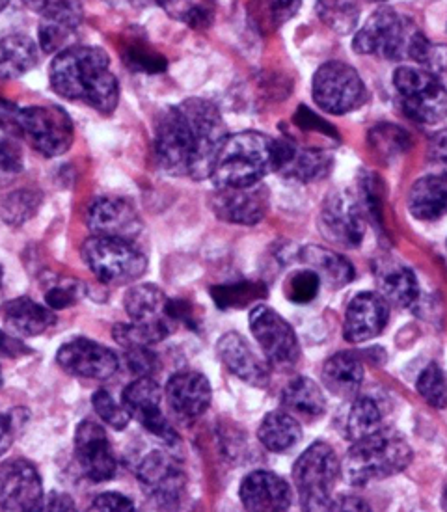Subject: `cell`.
<instances>
[{
    "instance_id": "obj_1",
    "label": "cell",
    "mask_w": 447,
    "mask_h": 512,
    "mask_svg": "<svg viewBox=\"0 0 447 512\" xmlns=\"http://www.w3.org/2000/svg\"><path fill=\"white\" fill-rule=\"evenodd\" d=\"M226 125L218 108L205 99H187L166 108L155 127V161L170 176L196 181L213 174Z\"/></svg>"
},
{
    "instance_id": "obj_2",
    "label": "cell",
    "mask_w": 447,
    "mask_h": 512,
    "mask_svg": "<svg viewBox=\"0 0 447 512\" xmlns=\"http://www.w3.org/2000/svg\"><path fill=\"white\" fill-rule=\"evenodd\" d=\"M51 86L69 101H81L99 114H112L120 101V84L110 69L109 54L99 47L71 45L56 54Z\"/></svg>"
},
{
    "instance_id": "obj_3",
    "label": "cell",
    "mask_w": 447,
    "mask_h": 512,
    "mask_svg": "<svg viewBox=\"0 0 447 512\" xmlns=\"http://www.w3.org/2000/svg\"><path fill=\"white\" fill-rule=\"evenodd\" d=\"M278 170V140L244 131L224 140L211 179L215 187H252Z\"/></svg>"
},
{
    "instance_id": "obj_4",
    "label": "cell",
    "mask_w": 447,
    "mask_h": 512,
    "mask_svg": "<svg viewBox=\"0 0 447 512\" xmlns=\"http://www.w3.org/2000/svg\"><path fill=\"white\" fill-rule=\"evenodd\" d=\"M410 459L412 451L407 440L382 427L354 442L343 459L341 472L349 485L366 486L403 472Z\"/></svg>"
},
{
    "instance_id": "obj_5",
    "label": "cell",
    "mask_w": 447,
    "mask_h": 512,
    "mask_svg": "<svg viewBox=\"0 0 447 512\" xmlns=\"http://www.w3.org/2000/svg\"><path fill=\"white\" fill-rule=\"evenodd\" d=\"M429 40L408 17L392 8H382L367 19L354 36V51L382 60H420Z\"/></svg>"
},
{
    "instance_id": "obj_6",
    "label": "cell",
    "mask_w": 447,
    "mask_h": 512,
    "mask_svg": "<svg viewBox=\"0 0 447 512\" xmlns=\"http://www.w3.org/2000/svg\"><path fill=\"white\" fill-rule=\"evenodd\" d=\"M82 261L99 282L127 285L148 270V257L135 244L109 237H90L81 246Z\"/></svg>"
},
{
    "instance_id": "obj_7",
    "label": "cell",
    "mask_w": 447,
    "mask_h": 512,
    "mask_svg": "<svg viewBox=\"0 0 447 512\" xmlns=\"http://www.w3.org/2000/svg\"><path fill=\"white\" fill-rule=\"evenodd\" d=\"M339 472L341 464L330 445L321 442L310 445L298 457L293 479L304 511H325L330 507V496L338 483Z\"/></svg>"
},
{
    "instance_id": "obj_8",
    "label": "cell",
    "mask_w": 447,
    "mask_h": 512,
    "mask_svg": "<svg viewBox=\"0 0 447 512\" xmlns=\"http://www.w3.org/2000/svg\"><path fill=\"white\" fill-rule=\"evenodd\" d=\"M17 136H23L32 148L45 157H60L71 148L75 140V127L64 108L36 105L21 108Z\"/></svg>"
},
{
    "instance_id": "obj_9",
    "label": "cell",
    "mask_w": 447,
    "mask_h": 512,
    "mask_svg": "<svg viewBox=\"0 0 447 512\" xmlns=\"http://www.w3.org/2000/svg\"><path fill=\"white\" fill-rule=\"evenodd\" d=\"M393 84L403 108L412 120L420 123L442 122L447 116V90L427 69L399 68Z\"/></svg>"
},
{
    "instance_id": "obj_10",
    "label": "cell",
    "mask_w": 447,
    "mask_h": 512,
    "mask_svg": "<svg viewBox=\"0 0 447 512\" xmlns=\"http://www.w3.org/2000/svg\"><path fill=\"white\" fill-rule=\"evenodd\" d=\"M315 103L328 114H347L366 99V86L358 71L343 62H328L313 75Z\"/></svg>"
},
{
    "instance_id": "obj_11",
    "label": "cell",
    "mask_w": 447,
    "mask_h": 512,
    "mask_svg": "<svg viewBox=\"0 0 447 512\" xmlns=\"http://www.w3.org/2000/svg\"><path fill=\"white\" fill-rule=\"evenodd\" d=\"M129 321L146 336L151 345L161 343L176 328L172 300L153 283H140L125 293L123 300Z\"/></svg>"
},
{
    "instance_id": "obj_12",
    "label": "cell",
    "mask_w": 447,
    "mask_h": 512,
    "mask_svg": "<svg viewBox=\"0 0 447 512\" xmlns=\"http://www.w3.org/2000/svg\"><path fill=\"white\" fill-rule=\"evenodd\" d=\"M250 328L259 349L274 367L287 369L300 360V345L291 324L269 306H256L250 311Z\"/></svg>"
},
{
    "instance_id": "obj_13",
    "label": "cell",
    "mask_w": 447,
    "mask_h": 512,
    "mask_svg": "<svg viewBox=\"0 0 447 512\" xmlns=\"http://www.w3.org/2000/svg\"><path fill=\"white\" fill-rule=\"evenodd\" d=\"M136 479L161 509H176L185 492V472L176 459L163 451H153L146 455L136 468Z\"/></svg>"
},
{
    "instance_id": "obj_14",
    "label": "cell",
    "mask_w": 447,
    "mask_h": 512,
    "mask_svg": "<svg viewBox=\"0 0 447 512\" xmlns=\"http://www.w3.org/2000/svg\"><path fill=\"white\" fill-rule=\"evenodd\" d=\"M122 403L146 431L166 444H176L177 434L163 414V390L151 377H136L123 390Z\"/></svg>"
},
{
    "instance_id": "obj_15",
    "label": "cell",
    "mask_w": 447,
    "mask_h": 512,
    "mask_svg": "<svg viewBox=\"0 0 447 512\" xmlns=\"http://www.w3.org/2000/svg\"><path fill=\"white\" fill-rule=\"evenodd\" d=\"M45 498L40 473L25 459L0 466V509L10 512L40 511Z\"/></svg>"
},
{
    "instance_id": "obj_16",
    "label": "cell",
    "mask_w": 447,
    "mask_h": 512,
    "mask_svg": "<svg viewBox=\"0 0 447 512\" xmlns=\"http://www.w3.org/2000/svg\"><path fill=\"white\" fill-rule=\"evenodd\" d=\"M56 362L69 375L88 380H109L120 367L116 352L86 337H77L62 345L56 354Z\"/></svg>"
},
{
    "instance_id": "obj_17",
    "label": "cell",
    "mask_w": 447,
    "mask_h": 512,
    "mask_svg": "<svg viewBox=\"0 0 447 512\" xmlns=\"http://www.w3.org/2000/svg\"><path fill=\"white\" fill-rule=\"evenodd\" d=\"M86 224L95 237H109L129 243H135L136 237L144 230L135 205L129 200L112 196L99 198L88 207Z\"/></svg>"
},
{
    "instance_id": "obj_18",
    "label": "cell",
    "mask_w": 447,
    "mask_h": 512,
    "mask_svg": "<svg viewBox=\"0 0 447 512\" xmlns=\"http://www.w3.org/2000/svg\"><path fill=\"white\" fill-rule=\"evenodd\" d=\"M75 459L82 473L94 483H105L116 475L118 462L109 436L90 419L81 421L75 431Z\"/></svg>"
},
{
    "instance_id": "obj_19",
    "label": "cell",
    "mask_w": 447,
    "mask_h": 512,
    "mask_svg": "<svg viewBox=\"0 0 447 512\" xmlns=\"http://www.w3.org/2000/svg\"><path fill=\"white\" fill-rule=\"evenodd\" d=\"M269 205V190L259 183L252 187H222L211 196L215 215L237 226H256L267 215Z\"/></svg>"
},
{
    "instance_id": "obj_20",
    "label": "cell",
    "mask_w": 447,
    "mask_h": 512,
    "mask_svg": "<svg viewBox=\"0 0 447 512\" xmlns=\"http://www.w3.org/2000/svg\"><path fill=\"white\" fill-rule=\"evenodd\" d=\"M321 230L332 243L349 248L358 246L366 233V222L358 203L349 194H336L326 200Z\"/></svg>"
},
{
    "instance_id": "obj_21",
    "label": "cell",
    "mask_w": 447,
    "mask_h": 512,
    "mask_svg": "<svg viewBox=\"0 0 447 512\" xmlns=\"http://www.w3.org/2000/svg\"><path fill=\"white\" fill-rule=\"evenodd\" d=\"M390 319L388 302L377 293H360L345 313L343 336L351 343H364L379 336Z\"/></svg>"
},
{
    "instance_id": "obj_22",
    "label": "cell",
    "mask_w": 447,
    "mask_h": 512,
    "mask_svg": "<svg viewBox=\"0 0 447 512\" xmlns=\"http://www.w3.org/2000/svg\"><path fill=\"white\" fill-rule=\"evenodd\" d=\"M217 354L224 367L250 386L265 388L269 384V367L250 349L248 341L237 332H228L218 339Z\"/></svg>"
},
{
    "instance_id": "obj_23",
    "label": "cell",
    "mask_w": 447,
    "mask_h": 512,
    "mask_svg": "<svg viewBox=\"0 0 447 512\" xmlns=\"http://www.w3.org/2000/svg\"><path fill=\"white\" fill-rule=\"evenodd\" d=\"M239 496L246 511L282 512L291 507V488L276 473L246 475Z\"/></svg>"
},
{
    "instance_id": "obj_24",
    "label": "cell",
    "mask_w": 447,
    "mask_h": 512,
    "mask_svg": "<svg viewBox=\"0 0 447 512\" xmlns=\"http://www.w3.org/2000/svg\"><path fill=\"white\" fill-rule=\"evenodd\" d=\"M166 401L172 410L183 418L196 419L205 414L211 405V384L196 371H183L168 380Z\"/></svg>"
},
{
    "instance_id": "obj_25",
    "label": "cell",
    "mask_w": 447,
    "mask_h": 512,
    "mask_svg": "<svg viewBox=\"0 0 447 512\" xmlns=\"http://www.w3.org/2000/svg\"><path fill=\"white\" fill-rule=\"evenodd\" d=\"M332 168V157L321 149L298 148L291 142L278 140V170L287 179L317 181Z\"/></svg>"
},
{
    "instance_id": "obj_26",
    "label": "cell",
    "mask_w": 447,
    "mask_h": 512,
    "mask_svg": "<svg viewBox=\"0 0 447 512\" xmlns=\"http://www.w3.org/2000/svg\"><path fill=\"white\" fill-rule=\"evenodd\" d=\"M0 313L4 324L17 336H41L56 324L55 311L49 306H41L36 300L28 297L14 298L6 302Z\"/></svg>"
},
{
    "instance_id": "obj_27",
    "label": "cell",
    "mask_w": 447,
    "mask_h": 512,
    "mask_svg": "<svg viewBox=\"0 0 447 512\" xmlns=\"http://www.w3.org/2000/svg\"><path fill=\"white\" fill-rule=\"evenodd\" d=\"M323 382L339 399H353L364 382V365L353 354H336L323 367Z\"/></svg>"
},
{
    "instance_id": "obj_28",
    "label": "cell",
    "mask_w": 447,
    "mask_h": 512,
    "mask_svg": "<svg viewBox=\"0 0 447 512\" xmlns=\"http://www.w3.org/2000/svg\"><path fill=\"white\" fill-rule=\"evenodd\" d=\"M408 209L418 220H438L447 215L446 177H423L408 194Z\"/></svg>"
},
{
    "instance_id": "obj_29",
    "label": "cell",
    "mask_w": 447,
    "mask_h": 512,
    "mask_svg": "<svg viewBox=\"0 0 447 512\" xmlns=\"http://www.w3.org/2000/svg\"><path fill=\"white\" fill-rule=\"evenodd\" d=\"M38 47L25 34L0 36V79H17L36 68Z\"/></svg>"
},
{
    "instance_id": "obj_30",
    "label": "cell",
    "mask_w": 447,
    "mask_h": 512,
    "mask_svg": "<svg viewBox=\"0 0 447 512\" xmlns=\"http://www.w3.org/2000/svg\"><path fill=\"white\" fill-rule=\"evenodd\" d=\"M282 403L295 418L313 421L325 414L326 399L323 390L312 378L298 377L287 384L282 393Z\"/></svg>"
},
{
    "instance_id": "obj_31",
    "label": "cell",
    "mask_w": 447,
    "mask_h": 512,
    "mask_svg": "<svg viewBox=\"0 0 447 512\" xmlns=\"http://www.w3.org/2000/svg\"><path fill=\"white\" fill-rule=\"evenodd\" d=\"M380 297L397 308H408L420 297V285L412 270L390 263L379 272Z\"/></svg>"
},
{
    "instance_id": "obj_32",
    "label": "cell",
    "mask_w": 447,
    "mask_h": 512,
    "mask_svg": "<svg viewBox=\"0 0 447 512\" xmlns=\"http://www.w3.org/2000/svg\"><path fill=\"white\" fill-rule=\"evenodd\" d=\"M302 261L334 289L345 287L354 280L353 265L345 257L323 246H306L302 250Z\"/></svg>"
},
{
    "instance_id": "obj_33",
    "label": "cell",
    "mask_w": 447,
    "mask_h": 512,
    "mask_svg": "<svg viewBox=\"0 0 447 512\" xmlns=\"http://www.w3.org/2000/svg\"><path fill=\"white\" fill-rule=\"evenodd\" d=\"M258 438L272 453H285L298 444L300 425L289 412L274 410L261 421Z\"/></svg>"
},
{
    "instance_id": "obj_34",
    "label": "cell",
    "mask_w": 447,
    "mask_h": 512,
    "mask_svg": "<svg viewBox=\"0 0 447 512\" xmlns=\"http://www.w3.org/2000/svg\"><path fill=\"white\" fill-rule=\"evenodd\" d=\"M159 4L174 21L194 30L211 27L217 14V0H159Z\"/></svg>"
},
{
    "instance_id": "obj_35",
    "label": "cell",
    "mask_w": 447,
    "mask_h": 512,
    "mask_svg": "<svg viewBox=\"0 0 447 512\" xmlns=\"http://www.w3.org/2000/svg\"><path fill=\"white\" fill-rule=\"evenodd\" d=\"M302 0H250V17L263 32H272L293 19Z\"/></svg>"
},
{
    "instance_id": "obj_36",
    "label": "cell",
    "mask_w": 447,
    "mask_h": 512,
    "mask_svg": "<svg viewBox=\"0 0 447 512\" xmlns=\"http://www.w3.org/2000/svg\"><path fill=\"white\" fill-rule=\"evenodd\" d=\"M43 196L38 190L19 189L8 192L0 200V218L8 226H23L32 216L38 213Z\"/></svg>"
},
{
    "instance_id": "obj_37",
    "label": "cell",
    "mask_w": 447,
    "mask_h": 512,
    "mask_svg": "<svg viewBox=\"0 0 447 512\" xmlns=\"http://www.w3.org/2000/svg\"><path fill=\"white\" fill-rule=\"evenodd\" d=\"M317 15L336 34H351L358 27V0H317Z\"/></svg>"
},
{
    "instance_id": "obj_38",
    "label": "cell",
    "mask_w": 447,
    "mask_h": 512,
    "mask_svg": "<svg viewBox=\"0 0 447 512\" xmlns=\"http://www.w3.org/2000/svg\"><path fill=\"white\" fill-rule=\"evenodd\" d=\"M211 295L220 310L246 308L267 297V287L259 282L224 283L211 287Z\"/></svg>"
},
{
    "instance_id": "obj_39",
    "label": "cell",
    "mask_w": 447,
    "mask_h": 512,
    "mask_svg": "<svg viewBox=\"0 0 447 512\" xmlns=\"http://www.w3.org/2000/svg\"><path fill=\"white\" fill-rule=\"evenodd\" d=\"M23 4L43 21L71 28H79L84 14L81 0H23Z\"/></svg>"
},
{
    "instance_id": "obj_40",
    "label": "cell",
    "mask_w": 447,
    "mask_h": 512,
    "mask_svg": "<svg viewBox=\"0 0 447 512\" xmlns=\"http://www.w3.org/2000/svg\"><path fill=\"white\" fill-rule=\"evenodd\" d=\"M380 429H382V410L379 403L371 397H358L347 419L349 438L356 442Z\"/></svg>"
},
{
    "instance_id": "obj_41",
    "label": "cell",
    "mask_w": 447,
    "mask_h": 512,
    "mask_svg": "<svg viewBox=\"0 0 447 512\" xmlns=\"http://www.w3.org/2000/svg\"><path fill=\"white\" fill-rule=\"evenodd\" d=\"M92 406H94L95 414L116 431H123L131 421V414L127 412L125 405L118 403L112 397V393L105 388L95 391L94 397H92Z\"/></svg>"
},
{
    "instance_id": "obj_42",
    "label": "cell",
    "mask_w": 447,
    "mask_h": 512,
    "mask_svg": "<svg viewBox=\"0 0 447 512\" xmlns=\"http://www.w3.org/2000/svg\"><path fill=\"white\" fill-rule=\"evenodd\" d=\"M321 278L312 269L297 270L285 280V297L295 304H308L317 297Z\"/></svg>"
},
{
    "instance_id": "obj_43",
    "label": "cell",
    "mask_w": 447,
    "mask_h": 512,
    "mask_svg": "<svg viewBox=\"0 0 447 512\" xmlns=\"http://www.w3.org/2000/svg\"><path fill=\"white\" fill-rule=\"evenodd\" d=\"M418 391L429 405L434 408H446L447 378L444 371L434 364L423 369V373L418 378Z\"/></svg>"
},
{
    "instance_id": "obj_44",
    "label": "cell",
    "mask_w": 447,
    "mask_h": 512,
    "mask_svg": "<svg viewBox=\"0 0 447 512\" xmlns=\"http://www.w3.org/2000/svg\"><path fill=\"white\" fill-rule=\"evenodd\" d=\"M30 421L27 408H12L8 412H0V457L8 453L19 434L25 431Z\"/></svg>"
},
{
    "instance_id": "obj_45",
    "label": "cell",
    "mask_w": 447,
    "mask_h": 512,
    "mask_svg": "<svg viewBox=\"0 0 447 512\" xmlns=\"http://www.w3.org/2000/svg\"><path fill=\"white\" fill-rule=\"evenodd\" d=\"M369 138L373 149L382 153L384 157H392L395 153H401L403 149L408 148L407 133L395 125H379L369 133Z\"/></svg>"
},
{
    "instance_id": "obj_46",
    "label": "cell",
    "mask_w": 447,
    "mask_h": 512,
    "mask_svg": "<svg viewBox=\"0 0 447 512\" xmlns=\"http://www.w3.org/2000/svg\"><path fill=\"white\" fill-rule=\"evenodd\" d=\"M82 283L77 280H62L49 287L45 293V302L53 311L68 310L82 297Z\"/></svg>"
},
{
    "instance_id": "obj_47",
    "label": "cell",
    "mask_w": 447,
    "mask_h": 512,
    "mask_svg": "<svg viewBox=\"0 0 447 512\" xmlns=\"http://www.w3.org/2000/svg\"><path fill=\"white\" fill-rule=\"evenodd\" d=\"M125 64L133 71L142 73H161L166 69V60L161 54L155 53L151 47H140L138 43L127 49Z\"/></svg>"
},
{
    "instance_id": "obj_48",
    "label": "cell",
    "mask_w": 447,
    "mask_h": 512,
    "mask_svg": "<svg viewBox=\"0 0 447 512\" xmlns=\"http://www.w3.org/2000/svg\"><path fill=\"white\" fill-rule=\"evenodd\" d=\"M77 28L66 27V25H58V23H49L43 21L40 27V45L45 53H60L64 49L71 47L69 41L71 36L75 34Z\"/></svg>"
},
{
    "instance_id": "obj_49",
    "label": "cell",
    "mask_w": 447,
    "mask_h": 512,
    "mask_svg": "<svg viewBox=\"0 0 447 512\" xmlns=\"http://www.w3.org/2000/svg\"><path fill=\"white\" fill-rule=\"evenodd\" d=\"M418 62L447 90V45L427 43Z\"/></svg>"
},
{
    "instance_id": "obj_50",
    "label": "cell",
    "mask_w": 447,
    "mask_h": 512,
    "mask_svg": "<svg viewBox=\"0 0 447 512\" xmlns=\"http://www.w3.org/2000/svg\"><path fill=\"white\" fill-rule=\"evenodd\" d=\"M125 360L136 377H151V373L155 371V362H157L155 354L149 351V347L125 349Z\"/></svg>"
},
{
    "instance_id": "obj_51",
    "label": "cell",
    "mask_w": 447,
    "mask_h": 512,
    "mask_svg": "<svg viewBox=\"0 0 447 512\" xmlns=\"http://www.w3.org/2000/svg\"><path fill=\"white\" fill-rule=\"evenodd\" d=\"M135 509V503L118 492H107L97 496L90 507V511L95 512H133Z\"/></svg>"
},
{
    "instance_id": "obj_52",
    "label": "cell",
    "mask_w": 447,
    "mask_h": 512,
    "mask_svg": "<svg viewBox=\"0 0 447 512\" xmlns=\"http://www.w3.org/2000/svg\"><path fill=\"white\" fill-rule=\"evenodd\" d=\"M0 170H4V172H21L23 170V153L14 138H10V136L0 140Z\"/></svg>"
},
{
    "instance_id": "obj_53",
    "label": "cell",
    "mask_w": 447,
    "mask_h": 512,
    "mask_svg": "<svg viewBox=\"0 0 447 512\" xmlns=\"http://www.w3.org/2000/svg\"><path fill=\"white\" fill-rule=\"evenodd\" d=\"M429 159L433 162L438 176L447 179V129L433 136L429 146Z\"/></svg>"
},
{
    "instance_id": "obj_54",
    "label": "cell",
    "mask_w": 447,
    "mask_h": 512,
    "mask_svg": "<svg viewBox=\"0 0 447 512\" xmlns=\"http://www.w3.org/2000/svg\"><path fill=\"white\" fill-rule=\"evenodd\" d=\"M21 108L6 99H0V131L8 136H17Z\"/></svg>"
},
{
    "instance_id": "obj_55",
    "label": "cell",
    "mask_w": 447,
    "mask_h": 512,
    "mask_svg": "<svg viewBox=\"0 0 447 512\" xmlns=\"http://www.w3.org/2000/svg\"><path fill=\"white\" fill-rule=\"evenodd\" d=\"M75 509H77L75 501L69 496L60 492H51L43 498L40 511H75Z\"/></svg>"
},
{
    "instance_id": "obj_56",
    "label": "cell",
    "mask_w": 447,
    "mask_h": 512,
    "mask_svg": "<svg viewBox=\"0 0 447 512\" xmlns=\"http://www.w3.org/2000/svg\"><path fill=\"white\" fill-rule=\"evenodd\" d=\"M30 349H27L21 341H17L15 337L8 336L6 332L0 330V354H6L10 358H19L21 354H28Z\"/></svg>"
},
{
    "instance_id": "obj_57",
    "label": "cell",
    "mask_w": 447,
    "mask_h": 512,
    "mask_svg": "<svg viewBox=\"0 0 447 512\" xmlns=\"http://www.w3.org/2000/svg\"><path fill=\"white\" fill-rule=\"evenodd\" d=\"M328 509H334V511H367L366 503L354 498L339 499L336 503H330Z\"/></svg>"
},
{
    "instance_id": "obj_58",
    "label": "cell",
    "mask_w": 447,
    "mask_h": 512,
    "mask_svg": "<svg viewBox=\"0 0 447 512\" xmlns=\"http://www.w3.org/2000/svg\"><path fill=\"white\" fill-rule=\"evenodd\" d=\"M8 2H10V0H0V12H2V10L8 6Z\"/></svg>"
},
{
    "instance_id": "obj_59",
    "label": "cell",
    "mask_w": 447,
    "mask_h": 512,
    "mask_svg": "<svg viewBox=\"0 0 447 512\" xmlns=\"http://www.w3.org/2000/svg\"><path fill=\"white\" fill-rule=\"evenodd\" d=\"M2 278H4V272H2V267H0V285H2Z\"/></svg>"
},
{
    "instance_id": "obj_60",
    "label": "cell",
    "mask_w": 447,
    "mask_h": 512,
    "mask_svg": "<svg viewBox=\"0 0 447 512\" xmlns=\"http://www.w3.org/2000/svg\"><path fill=\"white\" fill-rule=\"evenodd\" d=\"M0 388H2V371H0Z\"/></svg>"
},
{
    "instance_id": "obj_61",
    "label": "cell",
    "mask_w": 447,
    "mask_h": 512,
    "mask_svg": "<svg viewBox=\"0 0 447 512\" xmlns=\"http://www.w3.org/2000/svg\"><path fill=\"white\" fill-rule=\"evenodd\" d=\"M444 505H446V509H447V488H446V499H444Z\"/></svg>"
},
{
    "instance_id": "obj_62",
    "label": "cell",
    "mask_w": 447,
    "mask_h": 512,
    "mask_svg": "<svg viewBox=\"0 0 447 512\" xmlns=\"http://www.w3.org/2000/svg\"><path fill=\"white\" fill-rule=\"evenodd\" d=\"M375 2H382V0H375Z\"/></svg>"
}]
</instances>
